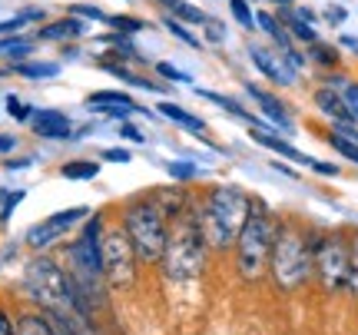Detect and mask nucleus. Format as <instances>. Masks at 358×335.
Here are the masks:
<instances>
[{"label":"nucleus","instance_id":"nucleus-20","mask_svg":"<svg viewBox=\"0 0 358 335\" xmlns=\"http://www.w3.org/2000/svg\"><path fill=\"white\" fill-rule=\"evenodd\" d=\"M103 43H113V53L120 60H133V64H146V57H143L136 47H133V40L129 34H110V37H103Z\"/></svg>","mask_w":358,"mask_h":335},{"label":"nucleus","instance_id":"nucleus-11","mask_svg":"<svg viewBox=\"0 0 358 335\" xmlns=\"http://www.w3.org/2000/svg\"><path fill=\"white\" fill-rule=\"evenodd\" d=\"M245 93H249V97H252V100L259 104V110H262V113H266V120L272 123V127H275V133H292V129H295V127H292V113H289V106L282 104L275 93L259 90L256 83H249V87H245Z\"/></svg>","mask_w":358,"mask_h":335},{"label":"nucleus","instance_id":"nucleus-7","mask_svg":"<svg viewBox=\"0 0 358 335\" xmlns=\"http://www.w3.org/2000/svg\"><path fill=\"white\" fill-rule=\"evenodd\" d=\"M123 229H127L140 262H163V249H166L169 239V220L163 216V209L156 206L153 199L150 203H143V199L133 203L127 209Z\"/></svg>","mask_w":358,"mask_h":335},{"label":"nucleus","instance_id":"nucleus-45","mask_svg":"<svg viewBox=\"0 0 358 335\" xmlns=\"http://www.w3.org/2000/svg\"><path fill=\"white\" fill-rule=\"evenodd\" d=\"M338 47H345V50H352L358 57V37H342L338 40Z\"/></svg>","mask_w":358,"mask_h":335},{"label":"nucleus","instance_id":"nucleus-18","mask_svg":"<svg viewBox=\"0 0 358 335\" xmlns=\"http://www.w3.org/2000/svg\"><path fill=\"white\" fill-rule=\"evenodd\" d=\"M159 113L166 116V120H173V123H179V127H186L189 133H199V136H203L206 123L199 120V116H192L189 110H182V106H176V104H169V100H163V104H159Z\"/></svg>","mask_w":358,"mask_h":335},{"label":"nucleus","instance_id":"nucleus-28","mask_svg":"<svg viewBox=\"0 0 358 335\" xmlns=\"http://www.w3.org/2000/svg\"><path fill=\"white\" fill-rule=\"evenodd\" d=\"M106 24L113 27L116 34H140V30H146V20H140V17H127V13L106 17Z\"/></svg>","mask_w":358,"mask_h":335},{"label":"nucleus","instance_id":"nucleus-6","mask_svg":"<svg viewBox=\"0 0 358 335\" xmlns=\"http://www.w3.org/2000/svg\"><path fill=\"white\" fill-rule=\"evenodd\" d=\"M312 272L325 292H345L352 283V243L342 232L312 236Z\"/></svg>","mask_w":358,"mask_h":335},{"label":"nucleus","instance_id":"nucleus-4","mask_svg":"<svg viewBox=\"0 0 358 335\" xmlns=\"http://www.w3.org/2000/svg\"><path fill=\"white\" fill-rule=\"evenodd\" d=\"M268 272H272V279H275L282 292H295V289H302L308 283V276H312V245H308L306 232L299 226L279 222Z\"/></svg>","mask_w":358,"mask_h":335},{"label":"nucleus","instance_id":"nucleus-23","mask_svg":"<svg viewBox=\"0 0 358 335\" xmlns=\"http://www.w3.org/2000/svg\"><path fill=\"white\" fill-rule=\"evenodd\" d=\"M17 335H57V329L50 325L47 315H24L17 322Z\"/></svg>","mask_w":358,"mask_h":335},{"label":"nucleus","instance_id":"nucleus-38","mask_svg":"<svg viewBox=\"0 0 358 335\" xmlns=\"http://www.w3.org/2000/svg\"><path fill=\"white\" fill-rule=\"evenodd\" d=\"M348 243H352V283H348V289L358 296V232L348 239Z\"/></svg>","mask_w":358,"mask_h":335},{"label":"nucleus","instance_id":"nucleus-44","mask_svg":"<svg viewBox=\"0 0 358 335\" xmlns=\"http://www.w3.org/2000/svg\"><path fill=\"white\" fill-rule=\"evenodd\" d=\"M295 17H302L306 24H315V10L312 7H295Z\"/></svg>","mask_w":358,"mask_h":335},{"label":"nucleus","instance_id":"nucleus-33","mask_svg":"<svg viewBox=\"0 0 358 335\" xmlns=\"http://www.w3.org/2000/svg\"><path fill=\"white\" fill-rule=\"evenodd\" d=\"M156 73H159V77H166V80H173V83H192L189 73L176 70V66L166 64V60H159V64H156Z\"/></svg>","mask_w":358,"mask_h":335},{"label":"nucleus","instance_id":"nucleus-27","mask_svg":"<svg viewBox=\"0 0 358 335\" xmlns=\"http://www.w3.org/2000/svg\"><path fill=\"white\" fill-rule=\"evenodd\" d=\"M329 143L335 146V153L345 156L348 163H355L358 166V143H352L348 136H342V133H335V129H329Z\"/></svg>","mask_w":358,"mask_h":335},{"label":"nucleus","instance_id":"nucleus-31","mask_svg":"<svg viewBox=\"0 0 358 335\" xmlns=\"http://www.w3.org/2000/svg\"><path fill=\"white\" fill-rule=\"evenodd\" d=\"M34 17H43V13H40V10H27V13H17V17H10V20H3V24H0V37H3V34H17V30H24V27L30 24Z\"/></svg>","mask_w":358,"mask_h":335},{"label":"nucleus","instance_id":"nucleus-43","mask_svg":"<svg viewBox=\"0 0 358 335\" xmlns=\"http://www.w3.org/2000/svg\"><path fill=\"white\" fill-rule=\"evenodd\" d=\"M0 335H17V325L7 319V312L0 309Z\"/></svg>","mask_w":358,"mask_h":335},{"label":"nucleus","instance_id":"nucleus-49","mask_svg":"<svg viewBox=\"0 0 358 335\" xmlns=\"http://www.w3.org/2000/svg\"><path fill=\"white\" fill-rule=\"evenodd\" d=\"M272 3H279V7H292L295 0H272Z\"/></svg>","mask_w":358,"mask_h":335},{"label":"nucleus","instance_id":"nucleus-16","mask_svg":"<svg viewBox=\"0 0 358 335\" xmlns=\"http://www.w3.org/2000/svg\"><path fill=\"white\" fill-rule=\"evenodd\" d=\"M153 203L163 209V216H166V220H176V216H182V213H186V206H189V199L179 193V186H163V190H156V193H153Z\"/></svg>","mask_w":358,"mask_h":335},{"label":"nucleus","instance_id":"nucleus-24","mask_svg":"<svg viewBox=\"0 0 358 335\" xmlns=\"http://www.w3.org/2000/svg\"><path fill=\"white\" fill-rule=\"evenodd\" d=\"M100 173V163H90V159H73V163H64L60 176L64 180H93Z\"/></svg>","mask_w":358,"mask_h":335},{"label":"nucleus","instance_id":"nucleus-39","mask_svg":"<svg viewBox=\"0 0 358 335\" xmlns=\"http://www.w3.org/2000/svg\"><path fill=\"white\" fill-rule=\"evenodd\" d=\"M325 20H329L332 27L345 24V20H348V10H345V7H338V3H329V7H325Z\"/></svg>","mask_w":358,"mask_h":335},{"label":"nucleus","instance_id":"nucleus-3","mask_svg":"<svg viewBox=\"0 0 358 335\" xmlns=\"http://www.w3.org/2000/svg\"><path fill=\"white\" fill-rule=\"evenodd\" d=\"M275 229L279 222L268 216L262 199H252V213L245 226L236 236V269L245 283H259L268 272V259H272V243H275Z\"/></svg>","mask_w":358,"mask_h":335},{"label":"nucleus","instance_id":"nucleus-42","mask_svg":"<svg viewBox=\"0 0 358 335\" xmlns=\"http://www.w3.org/2000/svg\"><path fill=\"white\" fill-rule=\"evenodd\" d=\"M308 169H315V173H322V176H338V166H335V163H322V159H312V166Z\"/></svg>","mask_w":358,"mask_h":335},{"label":"nucleus","instance_id":"nucleus-41","mask_svg":"<svg viewBox=\"0 0 358 335\" xmlns=\"http://www.w3.org/2000/svg\"><path fill=\"white\" fill-rule=\"evenodd\" d=\"M120 136H123V140H133V143H146V136H143L136 127H129V123H123V127H120Z\"/></svg>","mask_w":358,"mask_h":335},{"label":"nucleus","instance_id":"nucleus-14","mask_svg":"<svg viewBox=\"0 0 358 335\" xmlns=\"http://www.w3.org/2000/svg\"><path fill=\"white\" fill-rule=\"evenodd\" d=\"M249 136L259 143V146H266V150H272V153H279V156H285V159H292V163H299V166H312V156H306V153H299L292 143H285L282 136H275V133H268V129H249Z\"/></svg>","mask_w":358,"mask_h":335},{"label":"nucleus","instance_id":"nucleus-10","mask_svg":"<svg viewBox=\"0 0 358 335\" xmlns=\"http://www.w3.org/2000/svg\"><path fill=\"white\" fill-rule=\"evenodd\" d=\"M249 60H252V64L259 66V73L266 80H272L275 87H292L295 80H299V70H292L285 57H275V53L266 50V47H249Z\"/></svg>","mask_w":358,"mask_h":335},{"label":"nucleus","instance_id":"nucleus-40","mask_svg":"<svg viewBox=\"0 0 358 335\" xmlns=\"http://www.w3.org/2000/svg\"><path fill=\"white\" fill-rule=\"evenodd\" d=\"M103 159H106V163H129L133 156H129L127 150H103Z\"/></svg>","mask_w":358,"mask_h":335},{"label":"nucleus","instance_id":"nucleus-36","mask_svg":"<svg viewBox=\"0 0 358 335\" xmlns=\"http://www.w3.org/2000/svg\"><path fill=\"white\" fill-rule=\"evenodd\" d=\"M70 13H73V17H87V20H106V13H103L100 7H93V3H73Z\"/></svg>","mask_w":358,"mask_h":335},{"label":"nucleus","instance_id":"nucleus-13","mask_svg":"<svg viewBox=\"0 0 358 335\" xmlns=\"http://www.w3.org/2000/svg\"><path fill=\"white\" fill-rule=\"evenodd\" d=\"M87 106L96 110V113H106V116H127L129 110H140V106L133 104L129 93H120V90H96L87 100Z\"/></svg>","mask_w":358,"mask_h":335},{"label":"nucleus","instance_id":"nucleus-17","mask_svg":"<svg viewBox=\"0 0 358 335\" xmlns=\"http://www.w3.org/2000/svg\"><path fill=\"white\" fill-rule=\"evenodd\" d=\"M87 30V24L80 20V17H66V20H57V24H47V27H40V40H73L80 37Z\"/></svg>","mask_w":358,"mask_h":335},{"label":"nucleus","instance_id":"nucleus-47","mask_svg":"<svg viewBox=\"0 0 358 335\" xmlns=\"http://www.w3.org/2000/svg\"><path fill=\"white\" fill-rule=\"evenodd\" d=\"M272 166L279 169V173H285V176H289V180H299V176H295V173H292V169H289V166H285V163H272Z\"/></svg>","mask_w":358,"mask_h":335},{"label":"nucleus","instance_id":"nucleus-35","mask_svg":"<svg viewBox=\"0 0 358 335\" xmlns=\"http://www.w3.org/2000/svg\"><path fill=\"white\" fill-rule=\"evenodd\" d=\"M203 30H206V40H213V43H222V40H226V27L219 24L216 17H206Z\"/></svg>","mask_w":358,"mask_h":335},{"label":"nucleus","instance_id":"nucleus-30","mask_svg":"<svg viewBox=\"0 0 358 335\" xmlns=\"http://www.w3.org/2000/svg\"><path fill=\"white\" fill-rule=\"evenodd\" d=\"M0 53H3V57H17V60H20V57H27V53H30V40H24V37H3V40H0Z\"/></svg>","mask_w":358,"mask_h":335},{"label":"nucleus","instance_id":"nucleus-8","mask_svg":"<svg viewBox=\"0 0 358 335\" xmlns=\"http://www.w3.org/2000/svg\"><path fill=\"white\" fill-rule=\"evenodd\" d=\"M136 249L129 243L127 229H106L103 232V279L113 289H127L136 279Z\"/></svg>","mask_w":358,"mask_h":335},{"label":"nucleus","instance_id":"nucleus-46","mask_svg":"<svg viewBox=\"0 0 358 335\" xmlns=\"http://www.w3.org/2000/svg\"><path fill=\"white\" fill-rule=\"evenodd\" d=\"M13 143H17L13 136H0V153H10V150H13Z\"/></svg>","mask_w":358,"mask_h":335},{"label":"nucleus","instance_id":"nucleus-25","mask_svg":"<svg viewBox=\"0 0 358 335\" xmlns=\"http://www.w3.org/2000/svg\"><path fill=\"white\" fill-rule=\"evenodd\" d=\"M13 70H17L20 77H27V80H43V77H53L60 66L57 64H27V60H17Z\"/></svg>","mask_w":358,"mask_h":335},{"label":"nucleus","instance_id":"nucleus-32","mask_svg":"<svg viewBox=\"0 0 358 335\" xmlns=\"http://www.w3.org/2000/svg\"><path fill=\"white\" fill-rule=\"evenodd\" d=\"M166 173H169V180H176V183H189L192 176H196V173H199V169L192 166V163H166Z\"/></svg>","mask_w":358,"mask_h":335},{"label":"nucleus","instance_id":"nucleus-26","mask_svg":"<svg viewBox=\"0 0 358 335\" xmlns=\"http://www.w3.org/2000/svg\"><path fill=\"white\" fill-rule=\"evenodd\" d=\"M163 27H166V30H169V34H173L176 40H182L186 47H192V50H199V47H203V43H199V37H196V34H192L186 24H179L176 17H163Z\"/></svg>","mask_w":358,"mask_h":335},{"label":"nucleus","instance_id":"nucleus-5","mask_svg":"<svg viewBox=\"0 0 358 335\" xmlns=\"http://www.w3.org/2000/svg\"><path fill=\"white\" fill-rule=\"evenodd\" d=\"M24 283H27V292L37 299L47 312H60V315L73 319V322L93 325L87 315L73 306V296H70V276H66L53 259H34L24 272Z\"/></svg>","mask_w":358,"mask_h":335},{"label":"nucleus","instance_id":"nucleus-19","mask_svg":"<svg viewBox=\"0 0 358 335\" xmlns=\"http://www.w3.org/2000/svg\"><path fill=\"white\" fill-rule=\"evenodd\" d=\"M282 24H285V30L292 34V40H302V43H315L319 40V34H315V24H306L302 17H295V10H285L282 7Z\"/></svg>","mask_w":358,"mask_h":335},{"label":"nucleus","instance_id":"nucleus-2","mask_svg":"<svg viewBox=\"0 0 358 335\" xmlns=\"http://www.w3.org/2000/svg\"><path fill=\"white\" fill-rule=\"evenodd\" d=\"M206 252H209V243L199 232V222H196V213L189 203L182 216L169 220V239L159 266H163L169 283H192L206 269Z\"/></svg>","mask_w":358,"mask_h":335},{"label":"nucleus","instance_id":"nucleus-21","mask_svg":"<svg viewBox=\"0 0 358 335\" xmlns=\"http://www.w3.org/2000/svg\"><path fill=\"white\" fill-rule=\"evenodd\" d=\"M325 83H329V87H335V90L342 93V100H345L348 113H352V120L358 123V83H355V80H345V77H329Z\"/></svg>","mask_w":358,"mask_h":335},{"label":"nucleus","instance_id":"nucleus-48","mask_svg":"<svg viewBox=\"0 0 358 335\" xmlns=\"http://www.w3.org/2000/svg\"><path fill=\"white\" fill-rule=\"evenodd\" d=\"M159 3H163V7H166V10H173V7H176L179 0H159Z\"/></svg>","mask_w":358,"mask_h":335},{"label":"nucleus","instance_id":"nucleus-12","mask_svg":"<svg viewBox=\"0 0 358 335\" xmlns=\"http://www.w3.org/2000/svg\"><path fill=\"white\" fill-rule=\"evenodd\" d=\"M30 127L37 136H47V140H70L73 129H70V120H66L60 110H37L30 116Z\"/></svg>","mask_w":358,"mask_h":335},{"label":"nucleus","instance_id":"nucleus-22","mask_svg":"<svg viewBox=\"0 0 358 335\" xmlns=\"http://www.w3.org/2000/svg\"><path fill=\"white\" fill-rule=\"evenodd\" d=\"M308 60H312V64H319V66H325V70H335V66H338V47L315 40V43H308Z\"/></svg>","mask_w":358,"mask_h":335},{"label":"nucleus","instance_id":"nucleus-15","mask_svg":"<svg viewBox=\"0 0 358 335\" xmlns=\"http://www.w3.org/2000/svg\"><path fill=\"white\" fill-rule=\"evenodd\" d=\"M312 100H315V110H319V113H325L332 123H338V120H352L345 100H342V93L335 90V87H329V83H322L319 90L312 93Z\"/></svg>","mask_w":358,"mask_h":335},{"label":"nucleus","instance_id":"nucleus-37","mask_svg":"<svg viewBox=\"0 0 358 335\" xmlns=\"http://www.w3.org/2000/svg\"><path fill=\"white\" fill-rule=\"evenodd\" d=\"M335 133H342V136H348L352 143H358V123L355 120H338V123H332Z\"/></svg>","mask_w":358,"mask_h":335},{"label":"nucleus","instance_id":"nucleus-1","mask_svg":"<svg viewBox=\"0 0 358 335\" xmlns=\"http://www.w3.org/2000/svg\"><path fill=\"white\" fill-rule=\"evenodd\" d=\"M192 213H196L199 232L206 236L209 249L222 252L236 245V236L252 213V196L239 186H213L203 203H192Z\"/></svg>","mask_w":358,"mask_h":335},{"label":"nucleus","instance_id":"nucleus-9","mask_svg":"<svg viewBox=\"0 0 358 335\" xmlns=\"http://www.w3.org/2000/svg\"><path fill=\"white\" fill-rule=\"evenodd\" d=\"M90 209L87 206H73V209H64V213H53L47 220L34 226V229L27 232V243L34 245V249H43V245H50L53 239H60L66 229H73L80 220H87Z\"/></svg>","mask_w":358,"mask_h":335},{"label":"nucleus","instance_id":"nucleus-34","mask_svg":"<svg viewBox=\"0 0 358 335\" xmlns=\"http://www.w3.org/2000/svg\"><path fill=\"white\" fill-rule=\"evenodd\" d=\"M7 113H10L13 120H20V123H24V120H30V116H34V110H30L20 97H7Z\"/></svg>","mask_w":358,"mask_h":335},{"label":"nucleus","instance_id":"nucleus-29","mask_svg":"<svg viewBox=\"0 0 358 335\" xmlns=\"http://www.w3.org/2000/svg\"><path fill=\"white\" fill-rule=\"evenodd\" d=\"M229 10H232V17L239 20V27H245V30L256 27V13L249 7V0H229Z\"/></svg>","mask_w":358,"mask_h":335}]
</instances>
